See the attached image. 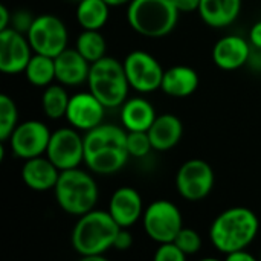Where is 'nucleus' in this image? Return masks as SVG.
I'll use <instances>...</instances> for the list:
<instances>
[{"label": "nucleus", "instance_id": "6", "mask_svg": "<svg viewBox=\"0 0 261 261\" xmlns=\"http://www.w3.org/2000/svg\"><path fill=\"white\" fill-rule=\"evenodd\" d=\"M87 86L89 90L107 109L121 107L127 101L130 89L124 63H119L116 58L107 55L92 63Z\"/></svg>", "mask_w": 261, "mask_h": 261}, {"label": "nucleus", "instance_id": "1", "mask_svg": "<svg viewBox=\"0 0 261 261\" xmlns=\"http://www.w3.org/2000/svg\"><path fill=\"white\" fill-rule=\"evenodd\" d=\"M127 130L115 124H99L86 132L84 164L96 174H113L128 161Z\"/></svg>", "mask_w": 261, "mask_h": 261}, {"label": "nucleus", "instance_id": "23", "mask_svg": "<svg viewBox=\"0 0 261 261\" xmlns=\"http://www.w3.org/2000/svg\"><path fill=\"white\" fill-rule=\"evenodd\" d=\"M110 5L106 0H80L76 6V20L83 29L99 31L109 20Z\"/></svg>", "mask_w": 261, "mask_h": 261}, {"label": "nucleus", "instance_id": "2", "mask_svg": "<svg viewBox=\"0 0 261 261\" xmlns=\"http://www.w3.org/2000/svg\"><path fill=\"white\" fill-rule=\"evenodd\" d=\"M260 229L257 214L245 206H234L220 213L210 228L213 246L228 255L239 249H246Z\"/></svg>", "mask_w": 261, "mask_h": 261}, {"label": "nucleus", "instance_id": "32", "mask_svg": "<svg viewBox=\"0 0 261 261\" xmlns=\"http://www.w3.org/2000/svg\"><path fill=\"white\" fill-rule=\"evenodd\" d=\"M132 245H133V237L128 231V228H121L116 239H115L113 248L118 251H127L132 248Z\"/></svg>", "mask_w": 261, "mask_h": 261}, {"label": "nucleus", "instance_id": "30", "mask_svg": "<svg viewBox=\"0 0 261 261\" xmlns=\"http://www.w3.org/2000/svg\"><path fill=\"white\" fill-rule=\"evenodd\" d=\"M185 258H187V255L182 252V249L174 242L161 243L154 252L156 261H185Z\"/></svg>", "mask_w": 261, "mask_h": 261}, {"label": "nucleus", "instance_id": "11", "mask_svg": "<svg viewBox=\"0 0 261 261\" xmlns=\"http://www.w3.org/2000/svg\"><path fill=\"white\" fill-rule=\"evenodd\" d=\"M124 69L130 83L139 93H151L161 89L164 69L161 63L145 50H133L124 60Z\"/></svg>", "mask_w": 261, "mask_h": 261}, {"label": "nucleus", "instance_id": "17", "mask_svg": "<svg viewBox=\"0 0 261 261\" xmlns=\"http://www.w3.org/2000/svg\"><path fill=\"white\" fill-rule=\"evenodd\" d=\"M60 173L61 171L55 167V164L50 162L47 156H37L24 161L21 168V179L31 190L43 193L55 188Z\"/></svg>", "mask_w": 261, "mask_h": 261}, {"label": "nucleus", "instance_id": "5", "mask_svg": "<svg viewBox=\"0 0 261 261\" xmlns=\"http://www.w3.org/2000/svg\"><path fill=\"white\" fill-rule=\"evenodd\" d=\"M54 193L58 206L75 217L95 210L99 197L96 180L80 167L61 171Z\"/></svg>", "mask_w": 261, "mask_h": 261}, {"label": "nucleus", "instance_id": "14", "mask_svg": "<svg viewBox=\"0 0 261 261\" xmlns=\"http://www.w3.org/2000/svg\"><path fill=\"white\" fill-rule=\"evenodd\" d=\"M106 109L107 107L90 90L80 92L70 96L66 119L73 128L89 132L102 124Z\"/></svg>", "mask_w": 261, "mask_h": 261}, {"label": "nucleus", "instance_id": "9", "mask_svg": "<svg viewBox=\"0 0 261 261\" xmlns=\"http://www.w3.org/2000/svg\"><path fill=\"white\" fill-rule=\"evenodd\" d=\"M214 171L203 159H190L180 165L176 174V188L188 202H199L214 188Z\"/></svg>", "mask_w": 261, "mask_h": 261}, {"label": "nucleus", "instance_id": "10", "mask_svg": "<svg viewBox=\"0 0 261 261\" xmlns=\"http://www.w3.org/2000/svg\"><path fill=\"white\" fill-rule=\"evenodd\" d=\"M46 156L60 171L78 168L84 162V136L73 127H63L50 135Z\"/></svg>", "mask_w": 261, "mask_h": 261}, {"label": "nucleus", "instance_id": "22", "mask_svg": "<svg viewBox=\"0 0 261 261\" xmlns=\"http://www.w3.org/2000/svg\"><path fill=\"white\" fill-rule=\"evenodd\" d=\"M199 87V75L190 66H173L164 72L161 90L174 98L193 95Z\"/></svg>", "mask_w": 261, "mask_h": 261}, {"label": "nucleus", "instance_id": "8", "mask_svg": "<svg viewBox=\"0 0 261 261\" xmlns=\"http://www.w3.org/2000/svg\"><path fill=\"white\" fill-rule=\"evenodd\" d=\"M32 50L55 58L67 47L69 34L63 20L54 14H41L34 18L26 34Z\"/></svg>", "mask_w": 261, "mask_h": 261}, {"label": "nucleus", "instance_id": "28", "mask_svg": "<svg viewBox=\"0 0 261 261\" xmlns=\"http://www.w3.org/2000/svg\"><path fill=\"white\" fill-rule=\"evenodd\" d=\"M127 150L130 158H145L153 150L148 132H127Z\"/></svg>", "mask_w": 261, "mask_h": 261}, {"label": "nucleus", "instance_id": "31", "mask_svg": "<svg viewBox=\"0 0 261 261\" xmlns=\"http://www.w3.org/2000/svg\"><path fill=\"white\" fill-rule=\"evenodd\" d=\"M34 18L35 17L29 11H17L11 17V26L9 28H12V29H15V31H18V32L26 35L29 28H31V24L34 23Z\"/></svg>", "mask_w": 261, "mask_h": 261}, {"label": "nucleus", "instance_id": "4", "mask_svg": "<svg viewBox=\"0 0 261 261\" xmlns=\"http://www.w3.org/2000/svg\"><path fill=\"white\" fill-rule=\"evenodd\" d=\"M179 14L174 0H132L127 5L130 28L148 38L171 34L179 21Z\"/></svg>", "mask_w": 261, "mask_h": 261}, {"label": "nucleus", "instance_id": "19", "mask_svg": "<svg viewBox=\"0 0 261 261\" xmlns=\"http://www.w3.org/2000/svg\"><path fill=\"white\" fill-rule=\"evenodd\" d=\"M184 135L182 121L171 113H164L156 116L154 122L148 128V136L153 145V150L167 151L179 144Z\"/></svg>", "mask_w": 261, "mask_h": 261}, {"label": "nucleus", "instance_id": "3", "mask_svg": "<svg viewBox=\"0 0 261 261\" xmlns=\"http://www.w3.org/2000/svg\"><path fill=\"white\" fill-rule=\"evenodd\" d=\"M121 226L109 211L92 210L78 217L72 231V246L83 260L90 257H104L113 248Z\"/></svg>", "mask_w": 261, "mask_h": 261}, {"label": "nucleus", "instance_id": "27", "mask_svg": "<svg viewBox=\"0 0 261 261\" xmlns=\"http://www.w3.org/2000/svg\"><path fill=\"white\" fill-rule=\"evenodd\" d=\"M18 121V110L12 98L0 95V141H9Z\"/></svg>", "mask_w": 261, "mask_h": 261}, {"label": "nucleus", "instance_id": "33", "mask_svg": "<svg viewBox=\"0 0 261 261\" xmlns=\"http://www.w3.org/2000/svg\"><path fill=\"white\" fill-rule=\"evenodd\" d=\"M174 3L180 12H194L200 6V0H174Z\"/></svg>", "mask_w": 261, "mask_h": 261}, {"label": "nucleus", "instance_id": "26", "mask_svg": "<svg viewBox=\"0 0 261 261\" xmlns=\"http://www.w3.org/2000/svg\"><path fill=\"white\" fill-rule=\"evenodd\" d=\"M70 96L66 93L63 86L58 84H49L41 96V106L43 112L49 119H60L66 116L67 106H69Z\"/></svg>", "mask_w": 261, "mask_h": 261}, {"label": "nucleus", "instance_id": "13", "mask_svg": "<svg viewBox=\"0 0 261 261\" xmlns=\"http://www.w3.org/2000/svg\"><path fill=\"white\" fill-rule=\"evenodd\" d=\"M28 37L12 28L0 31V70L8 75L24 72L32 54Z\"/></svg>", "mask_w": 261, "mask_h": 261}, {"label": "nucleus", "instance_id": "37", "mask_svg": "<svg viewBox=\"0 0 261 261\" xmlns=\"http://www.w3.org/2000/svg\"><path fill=\"white\" fill-rule=\"evenodd\" d=\"M106 2H107V3H109L112 8H113V6H122V5H128L132 0H106Z\"/></svg>", "mask_w": 261, "mask_h": 261}, {"label": "nucleus", "instance_id": "25", "mask_svg": "<svg viewBox=\"0 0 261 261\" xmlns=\"http://www.w3.org/2000/svg\"><path fill=\"white\" fill-rule=\"evenodd\" d=\"M75 49L92 64V63L101 60L102 57H106L107 43L99 31L84 29L76 38Z\"/></svg>", "mask_w": 261, "mask_h": 261}, {"label": "nucleus", "instance_id": "35", "mask_svg": "<svg viewBox=\"0 0 261 261\" xmlns=\"http://www.w3.org/2000/svg\"><path fill=\"white\" fill-rule=\"evenodd\" d=\"M226 260L228 261H254L255 257L252 254H249L246 249H239V251H234L231 254L226 255Z\"/></svg>", "mask_w": 261, "mask_h": 261}, {"label": "nucleus", "instance_id": "38", "mask_svg": "<svg viewBox=\"0 0 261 261\" xmlns=\"http://www.w3.org/2000/svg\"><path fill=\"white\" fill-rule=\"evenodd\" d=\"M75 2H80V0H75Z\"/></svg>", "mask_w": 261, "mask_h": 261}, {"label": "nucleus", "instance_id": "21", "mask_svg": "<svg viewBox=\"0 0 261 261\" xmlns=\"http://www.w3.org/2000/svg\"><path fill=\"white\" fill-rule=\"evenodd\" d=\"M242 11V0H200L199 15L211 28L232 24Z\"/></svg>", "mask_w": 261, "mask_h": 261}, {"label": "nucleus", "instance_id": "7", "mask_svg": "<svg viewBox=\"0 0 261 261\" xmlns=\"http://www.w3.org/2000/svg\"><path fill=\"white\" fill-rule=\"evenodd\" d=\"M142 223L147 236L156 243L174 242L184 228V219L179 208L170 200H154L144 210Z\"/></svg>", "mask_w": 261, "mask_h": 261}, {"label": "nucleus", "instance_id": "36", "mask_svg": "<svg viewBox=\"0 0 261 261\" xmlns=\"http://www.w3.org/2000/svg\"><path fill=\"white\" fill-rule=\"evenodd\" d=\"M11 17L12 14H9L8 8L5 5H0V31L8 29L11 24Z\"/></svg>", "mask_w": 261, "mask_h": 261}, {"label": "nucleus", "instance_id": "20", "mask_svg": "<svg viewBox=\"0 0 261 261\" xmlns=\"http://www.w3.org/2000/svg\"><path fill=\"white\" fill-rule=\"evenodd\" d=\"M154 119V107L145 98H130L121 106V122L127 132H148Z\"/></svg>", "mask_w": 261, "mask_h": 261}, {"label": "nucleus", "instance_id": "16", "mask_svg": "<svg viewBox=\"0 0 261 261\" xmlns=\"http://www.w3.org/2000/svg\"><path fill=\"white\" fill-rule=\"evenodd\" d=\"M109 213L121 228H132L144 216L141 194L132 187L118 188L110 199Z\"/></svg>", "mask_w": 261, "mask_h": 261}, {"label": "nucleus", "instance_id": "18", "mask_svg": "<svg viewBox=\"0 0 261 261\" xmlns=\"http://www.w3.org/2000/svg\"><path fill=\"white\" fill-rule=\"evenodd\" d=\"M55 78L64 86H80L87 83L90 63L76 50L66 47L55 58Z\"/></svg>", "mask_w": 261, "mask_h": 261}, {"label": "nucleus", "instance_id": "29", "mask_svg": "<svg viewBox=\"0 0 261 261\" xmlns=\"http://www.w3.org/2000/svg\"><path fill=\"white\" fill-rule=\"evenodd\" d=\"M174 243L182 249V252L188 257V255H194L200 251L202 248V237L199 236V232H196L191 228H182L179 231V234L174 239Z\"/></svg>", "mask_w": 261, "mask_h": 261}, {"label": "nucleus", "instance_id": "34", "mask_svg": "<svg viewBox=\"0 0 261 261\" xmlns=\"http://www.w3.org/2000/svg\"><path fill=\"white\" fill-rule=\"evenodd\" d=\"M249 43L252 47H257L261 49V20L257 21L252 28H251V32H249Z\"/></svg>", "mask_w": 261, "mask_h": 261}, {"label": "nucleus", "instance_id": "15", "mask_svg": "<svg viewBox=\"0 0 261 261\" xmlns=\"http://www.w3.org/2000/svg\"><path fill=\"white\" fill-rule=\"evenodd\" d=\"M252 46L239 35H225L213 47V61L222 70H237L248 64Z\"/></svg>", "mask_w": 261, "mask_h": 261}, {"label": "nucleus", "instance_id": "12", "mask_svg": "<svg viewBox=\"0 0 261 261\" xmlns=\"http://www.w3.org/2000/svg\"><path fill=\"white\" fill-rule=\"evenodd\" d=\"M50 132L46 124L40 121H24L15 127L9 138V145L12 153L21 159H32L46 154Z\"/></svg>", "mask_w": 261, "mask_h": 261}, {"label": "nucleus", "instance_id": "24", "mask_svg": "<svg viewBox=\"0 0 261 261\" xmlns=\"http://www.w3.org/2000/svg\"><path fill=\"white\" fill-rule=\"evenodd\" d=\"M24 75L32 86L47 87L54 80H57L55 78V60L52 57L34 52V55L31 57L24 69Z\"/></svg>", "mask_w": 261, "mask_h": 261}]
</instances>
